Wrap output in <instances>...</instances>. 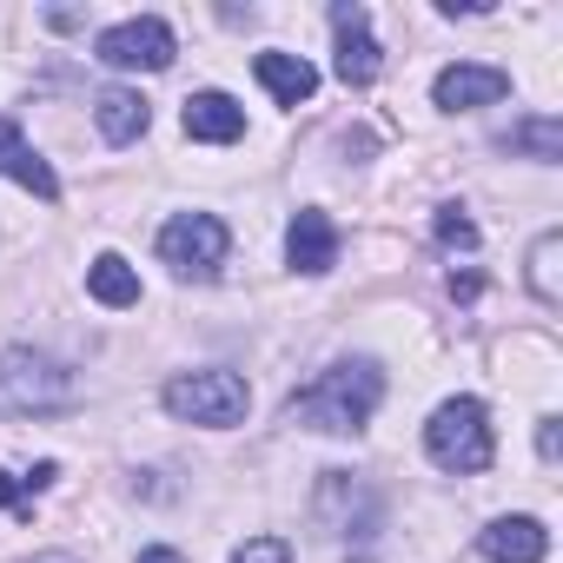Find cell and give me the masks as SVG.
Masks as SVG:
<instances>
[{
  "mask_svg": "<svg viewBox=\"0 0 563 563\" xmlns=\"http://www.w3.org/2000/svg\"><path fill=\"white\" fill-rule=\"evenodd\" d=\"M378 398H385V372H378L372 358H339V365H325L306 391H292L286 418L306 424V431H325V438H352V431L372 424Z\"/></svg>",
  "mask_w": 563,
  "mask_h": 563,
  "instance_id": "1",
  "label": "cell"
},
{
  "mask_svg": "<svg viewBox=\"0 0 563 563\" xmlns=\"http://www.w3.org/2000/svg\"><path fill=\"white\" fill-rule=\"evenodd\" d=\"M80 405V378L47 358V352H27V345H8L0 352V411L14 418H47V411H74Z\"/></svg>",
  "mask_w": 563,
  "mask_h": 563,
  "instance_id": "2",
  "label": "cell"
},
{
  "mask_svg": "<svg viewBox=\"0 0 563 563\" xmlns=\"http://www.w3.org/2000/svg\"><path fill=\"white\" fill-rule=\"evenodd\" d=\"M424 451H431L438 471H457V477L490 471V457H497V444H490V411H484L477 398H451V405H438L431 424H424Z\"/></svg>",
  "mask_w": 563,
  "mask_h": 563,
  "instance_id": "3",
  "label": "cell"
},
{
  "mask_svg": "<svg viewBox=\"0 0 563 563\" xmlns=\"http://www.w3.org/2000/svg\"><path fill=\"white\" fill-rule=\"evenodd\" d=\"M166 411L186 418V424H206V431H232L245 411H252V391L239 372H179L166 391Z\"/></svg>",
  "mask_w": 563,
  "mask_h": 563,
  "instance_id": "4",
  "label": "cell"
},
{
  "mask_svg": "<svg viewBox=\"0 0 563 563\" xmlns=\"http://www.w3.org/2000/svg\"><path fill=\"white\" fill-rule=\"evenodd\" d=\"M93 54H100L107 67H120V74H166L179 47H173V27H166L159 14H133V21L107 27V34L93 41Z\"/></svg>",
  "mask_w": 563,
  "mask_h": 563,
  "instance_id": "5",
  "label": "cell"
},
{
  "mask_svg": "<svg viewBox=\"0 0 563 563\" xmlns=\"http://www.w3.org/2000/svg\"><path fill=\"white\" fill-rule=\"evenodd\" d=\"M225 245H232V232H225L212 212H179V219H166V232H159V258H166L179 278H212V272L225 265Z\"/></svg>",
  "mask_w": 563,
  "mask_h": 563,
  "instance_id": "6",
  "label": "cell"
},
{
  "mask_svg": "<svg viewBox=\"0 0 563 563\" xmlns=\"http://www.w3.org/2000/svg\"><path fill=\"white\" fill-rule=\"evenodd\" d=\"M332 34H339V80L345 87H372L378 80V41H372V14L352 8V0H339L332 8Z\"/></svg>",
  "mask_w": 563,
  "mask_h": 563,
  "instance_id": "7",
  "label": "cell"
},
{
  "mask_svg": "<svg viewBox=\"0 0 563 563\" xmlns=\"http://www.w3.org/2000/svg\"><path fill=\"white\" fill-rule=\"evenodd\" d=\"M510 93V74L504 67H471V60H457V67H444L438 74V87H431V100L444 107V113H471V107H497Z\"/></svg>",
  "mask_w": 563,
  "mask_h": 563,
  "instance_id": "8",
  "label": "cell"
},
{
  "mask_svg": "<svg viewBox=\"0 0 563 563\" xmlns=\"http://www.w3.org/2000/svg\"><path fill=\"white\" fill-rule=\"evenodd\" d=\"M0 179H14V186H27L34 199H60V179H54V166L27 146V133H21V120H8L0 113Z\"/></svg>",
  "mask_w": 563,
  "mask_h": 563,
  "instance_id": "9",
  "label": "cell"
},
{
  "mask_svg": "<svg viewBox=\"0 0 563 563\" xmlns=\"http://www.w3.org/2000/svg\"><path fill=\"white\" fill-rule=\"evenodd\" d=\"M286 258H292V272L325 278V272L339 265V225H332L319 206H306V212L292 219V232H286Z\"/></svg>",
  "mask_w": 563,
  "mask_h": 563,
  "instance_id": "10",
  "label": "cell"
},
{
  "mask_svg": "<svg viewBox=\"0 0 563 563\" xmlns=\"http://www.w3.org/2000/svg\"><path fill=\"white\" fill-rule=\"evenodd\" d=\"M477 550H484L490 563H543V556H550V530H543L537 517H497V523H484Z\"/></svg>",
  "mask_w": 563,
  "mask_h": 563,
  "instance_id": "11",
  "label": "cell"
},
{
  "mask_svg": "<svg viewBox=\"0 0 563 563\" xmlns=\"http://www.w3.org/2000/svg\"><path fill=\"white\" fill-rule=\"evenodd\" d=\"M179 120H186V140H206V146H232L245 133V107L232 93H219V87L212 93H192Z\"/></svg>",
  "mask_w": 563,
  "mask_h": 563,
  "instance_id": "12",
  "label": "cell"
},
{
  "mask_svg": "<svg viewBox=\"0 0 563 563\" xmlns=\"http://www.w3.org/2000/svg\"><path fill=\"white\" fill-rule=\"evenodd\" d=\"M252 67H258V80H265V93H272L278 107H306V100L319 93V67L299 60V54H258Z\"/></svg>",
  "mask_w": 563,
  "mask_h": 563,
  "instance_id": "13",
  "label": "cell"
},
{
  "mask_svg": "<svg viewBox=\"0 0 563 563\" xmlns=\"http://www.w3.org/2000/svg\"><path fill=\"white\" fill-rule=\"evenodd\" d=\"M93 120H100V133L113 140V146H133L140 133H146V120H153V107L133 93V87H107L100 100H93Z\"/></svg>",
  "mask_w": 563,
  "mask_h": 563,
  "instance_id": "14",
  "label": "cell"
},
{
  "mask_svg": "<svg viewBox=\"0 0 563 563\" xmlns=\"http://www.w3.org/2000/svg\"><path fill=\"white\" fill-rule=\"evenodd\" d=\"M87 292H93L100 306L126 312V306H140V272H133L120 252H100V258L87 265Z\"/></svg>",
  "mask_w": 563,
  "mask_h": 563,
  "instance_id": "15",
  "label": "cell"
},
{
  "mask_svg": "<svg viewBox=\"0 0 563 563\" xmlns=\"http://www.w3.org/2000/svg\"><path fill=\"white\" fill-rule=\"evenodd\" d=\"M504 146H510V153H530V159L550 166V159H563V126H556V120H523V126L504 133Z\"/></svg>",
  "mask_w": 563,
  "mask_h": 563,
  "instance_id": "16",
  "label": "cell"
},
{
  "mask_svg": "<svg viewBox=\"0 0 563 563\" xmlns=\"http://www.w3.org/2000/svg\"><path fill=\"white\" fill-rule=\"evenodd\" d=\"M556 258H563V232H543V239L530 245V292H537L543 306L563 299V286H556Z\"/></svg>",
  "mask_w": 563,
  "mask_h": 563,
  "instance_id": "17",
  "label": "cell"
},
{
  "mask_svg": "<svg viewBox=\"0 0 563 563\" xmlns=\"http://www.w3.org/2000/svg\"><path fill=\"white\" fill-rule=\"evenodd\" d=\"M438 239H444V245H464V252H471V245H477V219H471L464 206H438Z\"/></svg>",
  "mask_w": 563,
  "mask_h": 563,
  "instance_id": "18",
  "label": "cell"
},
{
  "mask_svg": "<svg viewBox=\"0 0 563 563\" xmlns=\"http://www.w3.org/2000/svg\"><path fill=\"white\" fill-rule=\"evenodd\" d=\"M232 563H292V543L286 537H252L232 550Z\"/></svg>",
  "mask_w": 563,
  "mask_h": 563,
  "instance_id": "19",
  "label": "cell"
},
{
  "mask_svg": "<svg viewBox=\"0 0 563 563\" xmlns=\"http://www.w3.org/2000/svg\"><path fill=\"white\" fill-rule=\"evenodd\" d=\"M0 504H14V510H34V497H27V484H21L14 471H0Z\"/></svg>",
  "mask_w": 563,
  "mask_h": 563,
  "instance_id": "20",
  "label": "cell"
},
{
  "mask_svg": "<svg viewBox=\"0 0 563 563\" xmlns=\"http://www.w3.org/2000/svg\"><path fill=\"white\" fill-rule=\"evenodd\" d=\"M477 292H484V278H477V272H464V278L451 272V299H477Z\"/></svg>",
  "mask_w": 563,
  "mask_h": 563,
  "instance_id": "21",
  "label": "cell"
},
{
  "mask_svg": "<svg viewBox=\"0 0 563 563\" xmlns=\"http://www.w3.org/2000/svg\"><path fill=\"white\" fill-rule=\"evenodd\" d=\"M537 451H543V457H556V418H543V424H537Z\"/></svg>",
  "mask_w": 563,
  "mask_h": 563,
  "instance_id": "22",
  "label": "cell"
},
{
  "mask_svg": "<svg viewBox=\"0 0 563 563\" xmlns=\"http://www.w3.org/2000/svg\"><path fill=\"white\" fill-rule=\"evenodd\" d=\"M140 563H186L179 550H140Z\"/></svg>",
  "mask_w": 563,
  "mask_h": 563,
  "instance_id": "23",
  "label": "cell"
},
{
  "mask_svg": "<svg viewBox=\"0 0 563 563\" xmlns=\"http://www.w3.org/2000/svg\"><path fill=\"white\" fill-rule=\"evenodd\" d=\"M34 563H80V556H67V550H54V556H34Z\"/></svg>",
  "mask_w": 563,
  "mask_h": 563,
  "instance_id": "24",
  "label": "cell"
}]
</instances>
